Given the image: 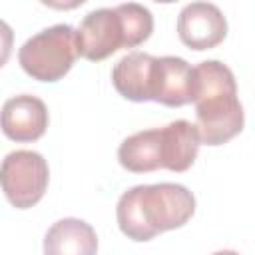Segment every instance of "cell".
<instances>
[{
	"label": "cell",
	"instance_id": "6da1fadb",
	"mask_svg": "<svg viewBox=\"0 0 255 255\" xmlns=\"http://www.w3.org/2000/svg\"><path fill=\"white\" fill-rule=\"evenodd\" d=\"M191 104L199 143L223 145L243 129L245 114L235 76L225 64L205 60L191 68Z\"/></svg>",
	"mask_w": 255,
	"mask_h": 255
},
{
	"label": "cell",
	"instance_id": "7a4b0ae2",
	"mask_svg": "<svg viewBox=\"0 0 255 255\" xmlns=\"http://www.w3.org/2000/svg\"><path fill=\"white\" fill-rule=\"evenodd\" d=\"M195 213L193 193L179 183L135 185L122 193L116 219L131 241H149L155 235L183 227Z\"/></svg>",
	"mask_w": 255,
	"mask_h": 255
},
{
	"label": "cell",
	"instance_id": "3957f363",
	"mask_svg": "<svg viewBox=\"0 0 255 255\" xmlns=\"http://www.w3.org/2000/svg\"><path fill=\"white\" fill-rule=\"evenodd\" d=\"M153 32L151 12L137 2L118 4L116 8H98L84 16L76 30L78 54L100 62L120 48H135Z\"/></svg>",
	"mask_w": 255,
	"mask_h": 255
},
{
	"label": "cell",
	"instance_id": "277c9868",
	"mask_svg": "<svg viewBox=\"0 0 255 255\" xmlns=\"http://www.w3.org/2000/svg\"><path fill=\"white\" fill-rule=\"evenodd\" d=\"M76 28L70 24H54L28 38L18 50L22 70L38 82L62 80L78 58Z\"/></svg>",
	"mask_w": 255,
	"mask_h": 255
},
{
	"label": "cell",
	"instance_id": "5b68a950",
	"mask_svg": "<svg viewBox=\"0 0 255 255\" xmlns=\"http://www.w3.org/2000/svg\"><path fill=\"white\" fill-rule=\"evenodd\" d=\"M50 181V169L44 155L32 149L10 151L0 163V187L16 209L36 205Z\"/></svg>",
	"mask_w": 255,
	"mask_h": 255
},
{
	"label": "cell",
	"instance_id": "8992f818",
	"mask_svg": "<svg viewBox=\"0 0 255 255\" xmlns=\"http://www.w3.org/2000/svg\"><path fill=\"white\" fill-rule=\"evenodd\" d=\"M179 40L191 50H209L227 36V20L211 2L185 4L177 16Z\"/></svg>",
	"mask_w": 255,
	"mask_h": 255
},
{
	"label": "cell",
	"instance_id": "52a82bcc",
	"mask_svg": "<svg viewBox=\"0 0 255 255\" xmlns=\"http://www.w3.org/2000/svg\"><path fill=\"white\" fill-rule=\"evenodd\" d=\"M0 128L12 141L28 143L44 135L48 128L46 104L30 94H20L4 102L0 112Z\"/></svg>",
	"mask_w": 255,
	"mask_h": 255
},
{
	"label": "cell",
	"instance_id": "ba28073f",
	"mask_svg": "<svg viewBox=\"0 0 255 255\" xmlns=\"http://www.w3.org/2000/svg\"><path fill=\"white\" fill-rule=\"evenodd\" d=\"M151 102L179 108L191 104V66L177 56L155 58Z\"/></svg>",
	"mask_w": 255,
	"mask_h": 255
},
{
	"label": "cell",
	"instance_id": "9c48e42d",
	"mask_svg": "<svg viewBox=\"0 0 255 255\" xmlns=\"http://www.w3.org/2000/svg\"><path fill=\"white\" fill-rule=\"evenodd\" d=\"M155 58L145 52L126 54L112 70V82L120 96L131 102H151Z\"/></svg>",
	"mask_w": 255,
	"mask_h": 255
},
{
	"label": "cell",
	"instance_id": "30bf717a",
	"mask_svg": "<svg viewBox=\"0 0 255 255\" xmlns=\"http://www.w3.org/2000/svg\"><path fill=\"white\" fill-rule=\"evenodd\" d=\"M98 235L90 223L78 217L56 221L44 237V255H96Z\"/></svg>",
	"mask_w": 255,
	"mask_h": 255
},
{
	"label": "cell",
	"instance_id": "8fae6325",
	"mask_svg": "<svg viewBox=\"0 0 255 255\" xmlns=\"http://www.w3.org/2000/svg\"><path fill=\"white\" fill-rule=\"evenodd\" d=\"M118 161L131 173H149L163 169L161 128L143 129L126 137L118 147Z\"/></svg>",
	"mask_w": 255,
	"mask_h": 255
},
{
	"label": "cell",
	"instance_id": "7c38bea8",
	"mask_svg": "<svg viewBox=\"0 0 255 255\" xmlns=\"http://www.w3.org/2000/svg\"><path fill=\"white\" fill-rule=\"evenodd\" d=\"M163 143V169L169 171H187L199 151V135L191 122L175 120L161 128Z\"/></svg>",
	"mask_w": 255,
	"mask_h": 255
},
{
	"label": "cell",
	"instance_id": "4fadbf2b",
	"mask_svg": "<svg viewBox=\"0 0 255 255\" xmlns=\"http://www.w3.org/2000/svg\"><path fill=\"white\" fill-rule=\"evenodd\" d=\"M12 44H14V32L4 20H0V68L8 62L12 54Z\"/></svg>",
	"mask_w": 255,
	"mask_h": 255
},
{
	"label": "cell",
	"instance_id": "5bb4252c",
	"mask_svg": "<svg viewBox=\"0 0 255 255\" xmlns=\"http://www.w3.org/2000/svg\"><path fill=\"white\" fill-rule=\"evenodd\" d=\"M211 255H239V253L233 251V249H223V251H215V253H211Z\"/></svg>",
	"mask_w": 255,
	"mask_h": 255
}]
</instances>
